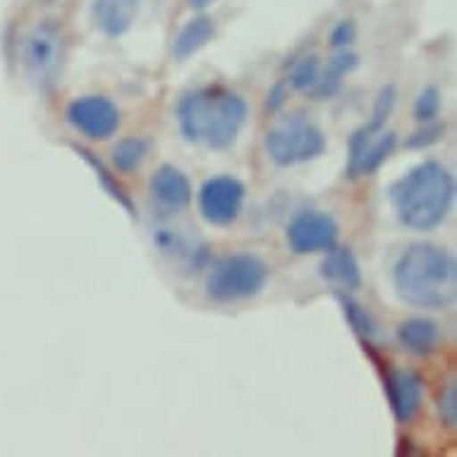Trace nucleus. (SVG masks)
<instances>
[{"label":"nucleus","mask_w":457,"mask_h":457,"mask_svg":"<svg viewBox=\"0 0 457 457\" xmlns=\"http://www.w3.org/2000/svg\"><path fill=\"white\" fill-rule=\"evenodd\" d=\"M393 285L400 300L410 307L441 312L455 302L457 266L448 249L431 242H412L397 256Z\"/></svg>","instance_id":"1"},{"label":"nucleus","mask_w":457,"mask_h":457,"mask_svg":"<svg viewBox=\"0 0 457 457\" xmlns=\"http://www.w3.org/2000/svg\"><path fill=\"white\" fill-rule=\"evenodd\" d=\"M395 218L414 233H428L448 218L455 202V178L438 161H424L388 189Z\"/></svg>","instance_id":"2"},{"label":"nucleus","mask_w":457,"mask_h":457,"mask_svg":"<svg viewBox=\"0 0 457 457\" xmlns=\"http://www.w3.org/2000/svg\"><path fill=\"white\" fill-rule=\"evenodd\" d=\"M247 101L223 87H204L185 94L178 104V128L189 144L206 149H230L247 122Z\"/></svg>","instance_id":"3"},{"label":"nucleus","mask_w":457,"mask_h":457,"mask_svg":"<svg viewBox=\"0 0 457 457\" xmlns=\"http://www.w3.org/2000/svg\"><path fill=\"white\" fill-rule=\"evenodd\" d=\"M263 151L270 163L293 168L314 161L326 151V135L309 120L307 115H287L263 137Z\"/></svg>","instance_id":"4"},{"label":"nucleus","mask_w":457,"mask_h":457,"mask_svg":"<svg viewBox=\"0 0 457 457\" xmlns=\"http://www.w3.org/2000/svg\"><path fill=\"white\" fill-rule=\"evenodd\" d=\"M269 283V266L256 254L225 256L206 276L209 300L230 304V302L252 300Z\"/></svg>","instance_id":"5"},{"label":"nucleus","mask_w":457,"mask_h":457,"mask_svg":"<svg viewBox=\"0 0 457 457\" xmlns=\"http://www.w3.org/2000/svg\"><path fill=\"white\" fill-rule=\"evenodd\" d=\"M24 68L38 84L55 82L62 65V34L51 22L37 24L27 34L22 48Z\"/></svg>","instance_id":"6"},{"label":"nucleus","mask_w":457,"mask_h":457,"mask_svg":"<svg viewBox=\"0 0 457 457\" xmlns=\"http://www.w3.org/2000/svg\"><path fill=\"white\" fill-rule=\"evenodd\" d=\"M65 118L72 128L91 142H108L120 128V111L105 96H79L68 105Z\"/></svg>","instance_id":"7"},{"label":"nucleus","mask_w":457,"mask_h":457,"mask_svg":"<svg viewBox=\"0 0 457 457\" xmlns=\"http://www.w3.org/2000/svg\"><path fill=\"white\" fill-rule=\"evenodd\" d=\"M245 185L233 175H216L199 189V213L211 225H230L237 220L245 204Z\"/></svg>","instance_id":"8"},{"label":"nucleus","mask_w":457,"mask_h":457,"mask_svg":"<svg viewBox=\"0 0 457 457\" xmlns=\"http://www.w3.org/2000/svg\"><path fill=\"white\" fill-rule=\"evenodd\" d=\"M336 218L326 211H302L287 225V247L297 256L328 252L337 245Z\"/></svg>","instance_id":"9"},{"label":"nucleus","mask_w":457,"mask_h":457,"mask_svg":"<svg viewBox=\"0 0 457 457\" xmlns=\"http://www.w3.org/2000/svg\"><path fill=\"white\" fill-rule=\"evenodd\" d=\"M397 146L395 132H371L361 125L354 129L350 137V146H347V178H361V175H371L381 168L390 158V154Z\"/></svg>","instance_id":"10"},{"label":"nucleus","mask_w":457,"mask_h":457,"mask_svg":"<svg viewBox=\"0 0 457 457\" xmlns=\"http://www.w3.org/2000/svg\"><path fill=\"white\" fill-rule=\"evenodd\" d=\"M149 196L163 213H182L192 204V185L175 165H161L149 180Z\"/></svg>","instance_id":"11"},{"label":"nucleus","mask_w":457,"mask_h":457,"mask_svg":"<svg viewBox=\"0 0 457 457\" xmlns=\"http://www.w3.org/2000/svg\"><path fill=\"white\" fill-rule=\"evenodd\" d=\"M386 393H388L390 410L400 424H410L420 414L424 386L417 374L407 371V369H388L386 371Z\"/></svg>","instance_id":"12"},{"label":"nucleus","mask_w":457,"mask_h":457,"mask_svg":"<svg viewBox=\"0 0 457 457\" xmlns=\"http://www.w3.org/2000/svg\"><path fill=\"white\" fill-rule=\"evenodd\" d=\"M139 0H94L91 17L96 29L108 38H120L135 24Z\"/></svg>","instance_id":"13"},{"label":"nucleus","mask_w":457,"mask_h":457,"mask_svg":"<svg viewBox=\"0 0 457 457\" xmlns=\"http://www.w3.org/2000/svg\"><path fill=\"white\" fill-rule=\"evenodd\" d=\"M319 270H321L323 280L340 287L343 293H353L361 285L360 262L350 247H330L323 256Z\"/></svg>","instance_id":"14"},{"label":"nucleus","mask_w":457,"mask_h":457,"mask_svg":"<svg viewBox=\"0 0 457 457\" xmlns=\"http://www.w3.org/2000/svg\"><path fill=\"white\" fill-rule=\"evenodd\" d=\"M397 340H400V345L405 347L410 354L428 357V354L436 353L438 345H441V328L431 319L414 316V319H407V321L400 323Z\"/></svg>","instance_id":"15"},{"label":"nucleus","mask_w":457,"mask_h":457,"mask_svg":"<svg viewBox=\"0 0 457 457\" xmlns=\"http://www.w3.org/2000/svg\"><path fill=\"white\" fill-rule=\"evenodd\" d=\"M360 65V55L353 53L350 48H343V51L333 53V58L328 61L326 68H321V75H319V82H316L314 91L309 94L316 101H328L343 89V79H345L350 72H354Z\"/></svg>","instance_id":"16"},{"label":"nucleus","mask_w":457,"mask_h":457,"mask_svg":"<svg viewBox=\"0 0 457 457\" xmlns=\"http://www.w3.org/2000/svg\"><path fill=\"white\" fill-rule=\"evenodd\" d=\"M216 34L213 20L211 17H195L189 20L180 29V34L175 37L173 44V58L175 61H187L195 53H199L204 46L209 44Z\"/></svg>","instance_id":"17"},{"label":"nucleus","mask_w":457,"mask_h":457,"mask_svg":"<svg viewBox=\"0 0 457 457\" xmlns=\"http://www.w3.org/2000/svg\"><path fill=\"white\" fill-rule=\"evenodd\" d=\"M70 146H72L77 156H82L84 161H87V165H89L91 170L96 173L98 182L104 185L105 195L111 196V199H115V202L120 204L122 209L128 211L129 216L135 218L137 216V209H135V202H132V196H129L128 189L122 187L120 182H118V178H115V175H112L111 170L105 168L104 161H101V158H98L96 154H94V151H89V149H87V146H82V144H70Z\"/></svg>","instance_id":"18"},{"label":"nucleus","mask_w":457,"mask_h":457,"mask_svg":"<svg viewBox=\"0 0 457 457\" xmlns=\"http://www.w3.org/2000/svg\"><path fill=\"white\" fill-rule=\"evenodd\" d=\"M146 154H149V142L144 137H128L112 146V165L122 175L135 173L142 168Z\"/></svg>","instance_id":"19"},{"label":"nucleus","mask_w":457,"mask_h":457,"mask_svg":"<svg viewBox=\"0 0 457 457\" xmlns=\"http://www.w3.org/2000/svg\"><path fill=\"white\" fill-rule=\"evenodd\" d=\"M337 300H340V307L345 312L347 323H350L354 333L364 340V345H369L371 340H378V337H381V326H378V321H376L374 316L369 314L367 309L361 307L360 302H354L353 297H347V295H340Z\"/></svg>","instance_id":"20"},{"label":"nucleus","mask_w":457,"mask_h":457,"mask_svg":"<svg viewBox=\"0 0 457 457\" xmlns=\"http://www.w3.org/2000/svg\"><path fill=\"white\" fill-rule=\"evenodd\" d=\"M319 75H321V61L316 55H304L302 61H297L290 70V77H287V84L293 87L295 91L300 94H312L319 82Z\"/></svg>","instance_id":"21"},{"label":"nucleus","mask_w":457,"mask_h":457,"mask_svg":"<svg viewBox=\"0 0 457 457\" xmlns=\"http://www.w3.org/2000/svg\"><path fill=\"white\" fill-rule=\"evenodd\" d=\"M395 104H397V89L393 87V84H386V87L378 91V96H376L374 111H371V118H369V122L364 125V128L371 129V132H381V129L386 128V122H388L390 115H393Z\"/></svg>","instance_id":"22"},{"label":"nucleus","mask_w":457,"mask_h":457,"mask_svg":"<svg viewBox=\"0 0 457 457\" xmlns=\"http://www.w3.org/2000/svg\"><path fill=\"white\" fill-rule=\"evenodd\" d=\"M441 91H438V87H434V84H428V87H424V89L420 91V96L414 98V120L421 122V125L436 120V118L441 115Z\"/></svg>","instance_id":"23"},{"label":"nucleus","mask_w":457,"mask_h":457,"mask_svg":"<svg viewBox=\"0 0 457 457\" xmlns=\"http://www.w3.org/2000/svg\"><path fill=\"white\" fill-rule=\"evenodd\" d=\"M154 245L161 249V254H168V256H178V259H189V262H195V249L189 247L187 242L182 240L180 235L175 233V230H156L154 233Z\"/></svg>","instance_id":"24"},{"label":"nucleus","mask_w":457,"mask_h":457,"mask_svg":"<svg viewBox=\"0 0 457 457\" xmlns=\"http://www.w3.org/2000/svg\"><path fill=\"white\" fill-rule=\"evenodd\" d=\"M443 135H445V125H443V122H424V128L417 129V132L407 139L405 146L412 151L428 149V146H434L436 142H441Z\"/></svg>","instance_id":"25"},{"label":"nucleus","mask_w":457,"mask_h":457,"mask_svg":"<svg viewBox=\"0 0 457 457\" xmlns=\"http://www.w3.org/2000/svg\"><path fill=\"white\" fill-rule=\"evenodd\" d=\"M438 414H441V421L448 428H455L457 424V383L450 381L445 388H443L441 397H438Z\"/></svg>","instance_id":"26"},{"label":"nucleus","mask_w":457,"mask_h":457,"mask_svg":"<svg viewBox=\"0 0 457 457\" xmlns=\"http://www.w3.org/2000/svg\"><path fill=\"white\" fill-rule=\"evenodd\" d=\"M357 38V27H354L353 20H343L337 22L333 29H330L328 44L336 48V51H343V48H350Z\"/></svg>","instance_id":"27"},{"label":"nucleus","mask_w":457,"mask_h":457,"mask_svg":"<svg viewBox=\"0 0 457 457\" xmlns=\"http://www.w3.org/2000/svg\"><path fill=\"white\" fill-rule=\"evenodd\" d=\"M287 98H290V84L278 82L276 87H270V91L266 94V111H269L270 115H276V112L287 104Z\"/></svg>","instance_id":"28"},{"label":"nucleus","mask_w":457,"mask_h":457,"mask_svg":"<svg viewBox=\"0 0 457 457\" xmlns=\"http://www.w3.org/2000/svg\"><path fill=\"white\" fill-rule=\"evenodd\" d=\"M211 3H213V0H189V5H192V8H196V10L209 8Z\"/></svg>","instance_id":"29"}]
</instances>
